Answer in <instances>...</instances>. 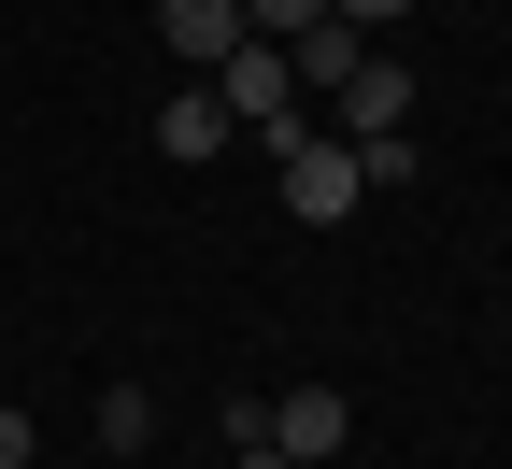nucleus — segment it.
I'll return each instance as SVG.
<instances>
[{
	"label": "nucleus",
	"instance_id": "f257e3e1",
	"mask_svg": "<svg viewBox=\"0 0 512 469\" xmlns=\"http://www.w3.org/2000/svg\"><path fill=\"white\" fill-rule=\"evenodd\" d=\"M214 100H228V114H242L271 157L313 128V100H299V72H285V43H242V57H214Z\"/></svg>",
	"mask_w": 512,
	"mask_h": 469
},
{
	"label": "nucleus",
	"instance_id": "6e6552de",
	"mask_svg": "<svg viewBox=\"0 0 512 469\" xmlns=\"http://www.w3.org/2000/svg\"><path fill=\"white\" fill-rule=\"evenodd\" d=\"M100 441H114V455H143V441H157V398H143V384H114V398H100Z\"/></svg>",
	"mask_w": 512,
	"mask_h": 469
},
{
	"label": "nucleus",
	"instance_id": "f03ea898",
	"mask_svg": "<svg viewBox=\"0 0 512 469\" xmlns=\"http://www.w3.org/2000/svg\"><path fill=\"white\" fill-rule=\"evenodd\" d=\"M356 199H370L356 143H342V128H299V143H285V214H299V228H342Z\"/></svg>",
	"mask_w": 512,
	"mask_h": 469
},
{
	"label": "nucleus",
	"instance_id": "ddd939ff",
	"mask_svg": "<svg viewBox=\"0 0 512 469\" xmlns=\"http://www.w3.org/2000/svg\"><path fill=\"white\" fill-rule=\"evenodd\" d=\"M228 455H242V469H299V455H285V441H228Z\"/></svg>",
	"mask_w": 512,
	"mask_h": 469
},
{
	"label": "nucleus",
	"instance_id": "9d476101",
	"mask_svg": "<svg viewBox=\"0 0 512 469\" xmlns=\"http://www.w3.org/2000/svg\"><path fill=\"white\" fill-rule=\"evenodd\" d=\"M313 15H328V0H242V29H256V43H299Z\"/></svg>",
	"mask_w": 512,
	"mask_h": 469
},
{
	"label": "nucleus",
	"instance_id": "423d86ee",
	"mask_svg": "<svg viewBox=\"0 0 512 469\" xmlns=\"http://www.w3.org/2000/svg\"><path fill=\"white\" fill-rule=\"evenodd\" d=\"M228 100H214V72H185V100H157V157H185V171H200V157H228Z\"/></svg>",
	"mask_w": 512,
	"mask_h": 469
},
{
	"label": "nucleus",
	"instance_id": "f8f14e48",
	"mask_svg": "<svg viewBox=\"0 0 512 469\" xmlns=\"http://www.w3.org/2000/svg\"><path fill=\"white\" fill-rule=\"evenodd\" d=\"M328 15H342V29H384V15H413V0H328Z\"/></svg>",
	"mask_w": 512,
	"mask_h": 469
},
{
	"label": "nucleus",
	"instance_id": "20e7f679",
	"mask_svg": "<svg viewBox=\"0 0 512 469\" xmlns=\"http://www.w3.org/2000/svg\"><path fill=\"white\" fill-rule=\"evenodd\" d=\"M399 114H413V72H399V57L370 43V72H356V86H342L328 114H313V128H342V143H384V128H399Z\"/></svg>",
	"mask_w": 512,
	"mask_h": 469
},
{
	"label": "nucleus",
	"instance_id": "1a4fd4ad",
	"mask_svg": "<svg viewBox=\"0 0 512 469\" xmlns=\"http://www.w3.org/2000/svg\"><path fill=\"white\" fill-rule=\"evenodd\" d=\"M356 171H370V199H384V185H413V171H427V143H413V128H384V143H356Z\"/></svg>",
	"mask_w": 512,
	"mask_h": 469
},
{
	"label": "nucleus",
	"instance_id": "0eeeda50",
	"mask_svg": "<svg viewBox=\"0 0 512 469\" xmlns=\"http://www.w3.org/2000/svg\"><path fill=\"white\" fill-rule=\"evenodd\" d=\"M271 441H285V455H342V441H356V398H342V384H285V398H271Z\"/></svg>",
	"mask_w": 512,
	"mask_h": 469
},
{
	"label": "nucleus",
	"instance_id": "9b49d317",
	"mask_svg": "<svg viewBox=\"0 0 512 469\" xmlns=\"http://www.w3.org/2000/svg\"><path fill=\"white\" fill-rule=\"evenodd\" d=\"M29 455H43V427L15 413V398H0V469H29Z\"/></svg>",
	"mask_w": 512,
	"mask_h": 469
},
{
	"label": "nucleus",
	"instance_id": "7ed1b4c3",
	"mask_svg": "<svg viewBox=\"0 0 512 469\" xmlns=\"http://www.w3.org/2000/svg\"><path fill=\"white\" fill-rule=\"evenodd\" d=\"M285 72H299V100H313V114H328V100H342V86L370 72V29H342V15H313V29L285 43Z\"/></svg>",
	"mask_w": 512,
	"mask_h": 469
},
{
	"label": "nucleus",
	"instance_id": "39448f33",
	"mask_svg": "<svg viewBox=\"0 0 512 469\" xmlns=\"http://www.w3.org/2000/svg\"><path fill=\"white\" fill-rule=\"evenodd\" d=\"M157 43L185 57V72H214V57H242L256 29H242V0H157Z\"/></svg>",
	"mask_w": 512,
	"mask_h": 469
}]
</instances>
